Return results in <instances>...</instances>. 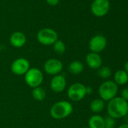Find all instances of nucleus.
I'll use <instances>...</instances> for the list:
<instances>
[{"label":"nucleus","instance_id":"28","mask_svg":"<svg viewBox=\"0 0 128 128\" xmlns=\"http://www.w3.org/2000/svg\"></svg>","mask_w":128,"mask_h":128},{"label":"nucleus","instance_id":"27","mask_svg":"<svg viewBox=\"0 0 128 128\" xmlns=\"http://www.w3.org/2000/svg\"><path fill=\"white\" fill-rule=\"evenodd\" d=\"M125 118H126V123L128 124V115L126 116V117H125Z\"/></svg>","mask_w":128,"mask_h":128},{"label":"nucleus","instance_id":"1","mask_svg":"<svg viewBox=\"0 0 128 128\" xmlns=\"http://www.w3.org/2000/svg\"><path fill=\"white\" fill-rule=\"evenodd\" d=\"M108 102L107 112L109 116L115 119H120L128 115V102L122 98L115 97Z\"/></svg>","mask_w":128,"mask_h":128},{"label":"nucleus","instance_id":"26","mask_svg":"<svg viewBox=\"0 0 128 128\" xmlns=\"http://www.w3.org/2000/svg\"><path fill=\"white\" fill-rule=\"evenodd\" d=\"M118 128H128V124L127 123H124V124H121V125H120Z\"/></svg>","mask_w":128,"mask_h":128},{"label":"nucleus","instance_id":"15","mask_svg":"<svg viewBox=\"0 0 128 128\" xmlns=\"http://www.w3.org/2000/svg\"><path fill=\"white\" fill-rule=\"evenodd\" d=\"M114 82L118 86H124L128 82L127 73L123 70H117L114 74Z\"/></svg>","mask_w":128,"mask_h":128},{"label":"nucleus","instance_id":"22","mask_svg":"<svg viewBox=\"0 0 128 128\" xmlns=\"http://www.w3.org/2000/svg\"><path fill=\"white\" fill-rule=\"evenodd\" d=\"M121 98H122L124 100H127L128 102V88H124L121 92Z\"/></svg>","mask_w":128,"mask_h":128},{"label":"nucleus","instance_id":"17","mask_svg":"<svg viewBox=\"0 0 128 128\" xmlns=\"http://www.w3.org/2000/svg\"><path fill=\"white\" fill-rule=\"evenodd\" d=\"M105 108V101L101 98H97L93 100L90 104V109L92 112L99 114L103 111Z\"/></svg>","mask_w":128,"mask_h":128},{"label":"nucleus","instance_id":"2","mask_svg":"<svg viewBox=\"0 0 128 128\" xmlns=\"http://www.w3.org/2000/svg\"><path fill=\"white\" fill-rule=\"evenodd\" d=\"M73 112L72 104L67 100H60L53 104L50 110L51 116L57 120H61L69 116Z\"/></svg>","mask_w":128,"mask_h":128},{"label":"nucleus","instance_id":"10","mask_svg":"<svg viewBox=\"0 0 128 128\" xmlns=\"http://www.w3.org/2000/svg\"><path fill=\"white\" fill-rule=\"evenodd\" d=\"M107 46V40L105 36L102 34H97L94 36L89 41L88 46L91 52L100 53L103 52Z\"/></svg>","mask_w":128,"mask_h":128},{"label":"nucleus","instance_id":"12","mask_svg":"<svg viewBox=\"0 0 128 128\" xmlns=\"http://www.w3.org/2000/svg\"><path fill=\"white\" fill-rule=\"evenodd\" d=\"M85 61L88 66L93 70H97L103 65V59L99 53L89 52L86 56Z\"/></svg>","mask_w":128,"mask_h":128},{"label":"nucleus","instance_id":"4","mask_svg":"<svg viewBox=\"0 0 128 128\" xmlns=\"http://www.w3.org/2000/svg\"><path fill=\"white\" fill-rule=\"evenodd\" d=\"M44 80V75L41 70L36 68H30L24 74V80L30 88H36L41 85Z\"/></svg>","mask_w":128,"mask_h":128},{"label":"nucleus","instance_id":"16","mask_svg":"<svg viewBox=\"0 0 128 128\" xmlns=\"http://www.w3.org/2000/svg\"><path fill=\"white\" fill-rule=\"evenodd\" d=\"M84 64L78 60L72 61L68 66V70L70 74L73 75H78L81 74L84 70Z\"/></svg>","mask_w":128,"mask_h":128},{"label":"nucleus","instance_id":"18","mask_svg":"<svg viewBox=\"0 0 128 128\" xmlns=\"http://www.w3.org/2000/svg\"><path fill=\"white\" fill-rule=\"evenodd\" d=\"M32 95L35 100L42 101L46 98V92L43 88H41V86H38V87L32 88Z\"/></svg>","mask_w":128,"mask_h":128},{"label":"nucleus","instance_id":"20","mask_svg":"<svg viewBox=\"0 0 128 128\" xmlns=\"http://www.w3.org/2000/svg\"><path fill=\"white\" fill-rule=\"evenodd\" d=\"M97 74L102 79H109L112 76V70L108 66H101L97 69Z\"/></svg>","mask_w":128,"mask_h":128},{"label":"nucleus","instance_id":"6","mask_svg":"<svg viewBox=\"0 0 128 128\" xmlns=\"http://www.w3.org/2000/svg\"><path fill=\"white\" fill-rule=\"evenodd\" d=\"M86 95V86L81 82H75L72 84L67 90L68 98L75 102L83 100Z\"/></svg>","mask_w":128,"mask_h":128},{"label":"nucleus","instance_id":"5","mask_svg":"<svg viewBox=\"0 0 128 128\" xmlns=\"http://www.w3.org/2000/svg\"><path fill=\"white\" fill-rule=\"evenodd\" d=\"M36 38L41 44L51 46L58 40V34L57 32L51 28H44L38 32Z\"/></svg>","mask_w":128,"mask_h":128},{"label":"nucleus","instance_id":"13","mask_svg":"<svg viewBox=\"0 0 128 128\" xmlns=\"http://www.w3.org/2000/svg\"><path fill=\"white\" fill-rule=\"evenodd\" d=\"M10 44L15 48H21L26 43V36L22 32H14L9 38Z\"/></svg>","mask_w":128,"mask_h":128},{"label":"nucleus","instance_id":"23","mask_svg":"<svg viewBox=\"0 0 128 128\" xmlns=\"http://www.w3.org/2000/svg\"><path fill=\"white\" fill-rule=\"evenodd\" d=\"M45 2H47L48 4L51 6H56L59 4L60 0H45Z\"/></svg>","mask_w":128,"mask_h":128},{"label":"nucleus","instance_id":"14","mask_svg":"<svg viewBox=\"0 0 128 128\" xmlns=\"http://www.w3.org/2000/svg\"><path fill=\"white\" fill-rule=\"evenodd\" d=\"M88 128H105L104 118L98 114H95L88 120Z\"/></svg>","mask_w":128,"mask_h":128},{"label":"nucleus","instance_id":"9","mask_svg":"<svg viewBox=\"0 0 128 128\" xmlns=\"http://www.w3.org/2000/svg\"><path fill=\"white\" fill-rule=\"evenodd\" d=\"M29 68V62L25 58H18L15 59L11 65V72L17 76L24 75Z\"/></svg>","mask_w":128,"mask_h":128},{"label":"nucleus","instance_id":"8","mask_svg":"<svg viewBox=\"0 0 128 128\" xmlns=\"http://www.w3.org/2000/svg\"><path fill=\"white\" fill-rule=\"evenodd\" d=\"M63 69V62L57 58H49L44 64V70L47 74L55 76L60 74Z\"/></svg>","mask_w":128,"mask_h":128},{"label":"nucleus","instance_id":"19","mask_svg":"<svg viewBox=\"0 0 128 128\" xmlns=\"http://www.w3.org/2000/svg\"><path fill=\"white\" fill-rule=\"evenodd\" d=\"M53 49L54 51L58 54V55H63L65 53L66 47V44H64V42L61 40H57L54 44H53Z\"/></svg>","mask_w":128,"mask_h":128},{"label":"nucleus","instance_id":"3","mask_svg":"<svg viewBox=\"0 0 128 128\" xmlns=\"http://www.w3.org/2000/svg\"><path fill=\"white\" fill-rule=\"evenodd\" d=\"M118 92V86L112 80H106L103 82L98 89L100 98L104 101H109L112 98L117 97Z\"/></svg>","mask_w":128,"mask_h":128},{"label":"nucleus","instance_id":"25","mask_svg":"<svg viewBox=\"0 0 128 128\" xmlns=\"http://www.w3.org/2000/svg\"><path fill=\"white\" fill-rule=\"evenodd\" d=\"M124 70L128 74V61L126 62V63L124 64Z\"/></svg>","mask_w":128,"mask_h":128},{"label":"nucleus","instance_id":"24","mask_svg":"<svg viewBox=\"0 0 128 128\" xmlns=\"http://www.w3.org/2000/svg\"><path fill=\"white\" fill-rule=\"evenodd\" d=\"M93 92V88L91 86H86V94H91Z\"/></svg>","mask_w":128,"mask_h":128},{"label":"nucleus","instance_id":"7","mask_svg":"<svg viewBox=\"0 0 128 128\" xmlns=\"http://www.w3.org/2000/svg\"><path fill=\"white\" fill-rule=\"evenodd\" d=\"M109 0H94L91 5V13L97 17H103L106 16L109 13Z\"/></svg>","mask_w":128,"mask_h":128},{"label":"nucleus","instance_id":"11","mask_svg":"<svg viewBox=\"0 0 128 128\" xmlns=\"http://www.w3.org/2000/svg\"><path fill=\"white\" fill-rule=\"evenodd\" d=\"M50 86L51 90L55 93L63 92L66 87V80L65 76L61 74L53 76L50 82Z\"/></svg>","mask_w":128,"mask_h":128},{"label":"nucleus","instance_id":"21","mask_svg":"<svg viewBox=\"0 0 128 128\" xmlns=\"http://www.w3.org/2000/svg\"><path fill=\"white\" fill-rule=\"evenodd\" d=\"M115 118L107 116L106 117L104 118V122H105V128H115L116 125Z\"/></svg>","mask_w":128,"mask_h":128}]
</instances>
